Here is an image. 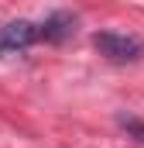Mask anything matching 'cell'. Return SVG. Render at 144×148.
Returning <instances> with one entry per match:
<instances>
[{
  "mask_svg": "<svg viewBox=\"0 0 144 148\" xmlns=\"http://www.w3.org/2000/svg\"><path fill=\"white\" fill-rule=\"evenodd\" d=\"M96 52L110 62H137L144 55V41L134 35H120V31H96L93 35Z\"/></svg>",
  "mask_w": 144,
  "mask_h": 148,
  "instance_id": "cell-1",
  "label": "cell"
},
{
  "mask_svg": "<svg viewBox=\"0 0 144 148\" xmlns=\"http://www.w3.org/2000/svg\"><path fill=\"white\" fill-rule=\"evenodd\" d=\"M35 41H41V28L38 24H31V21H10V24L0 28V55L24 52Z\"/></svg>",
  "mask_w": 144,
  "mask_h": 148,
  "instance_id": "cell-2",
  "label": "cell"
},
{
  "mask_svg": "<svg viewBox=\"0 0 144 148\" xmlns=\"http://www.w3.org/2000/svg\"><path fill=\"white\" fill-rule=\"evenodd\" d=\"M41 41H52V45H58V41H65L79 31V17L72 14V10H55V14H48L41 24Z\"/></svg>",
  "mask_w": 144,
  "mask_h": 148,
  "instance_id": "cell-3",
  "label": "cell"
},
{
  "mask_svg": "<svg viewBox=\"0 0 144 148\" xmlns=\"http://www.w3.org/2000/svg\"><path fill=\"white\" fill-rule=\"evenodd\" d=\"M117 124H120L134 141L144 145V121H141V117H134V114H117Z\"/></svg>",
  "mask_w": 144,
  "mask_h": 148,
  "instance_id": "cell-4",
  "label": "cell"
}]
</instances>
